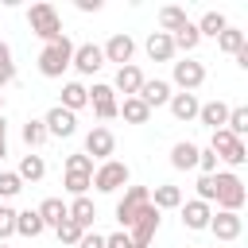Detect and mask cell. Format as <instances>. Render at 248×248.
<instances>
[{
	"mask_svg": "<svg viewBox=\"0 0 248 248\" xmlns=\"http://www.w3.org/2000/svg\"><path fill=\"white\" fill-rule=\"evenodd\" d=\"M0 108H4V93H0Z\"/></svg>",
	"mask_w": 248,
	"mask_h": 248,
	"instance_id": "7dc6e473",
	"label": "cell"
},
{
	"mask_svg": "<svg viewBox=\"0 0 248 248\" xmlns=\"http://www.w3.org/2000/svg\"><path fill=\"white\" fill-rule=\"evenodd\" d=\"M66 217L78 221L81 229H93V221H97V205H93L89 198H74V202L66 205Z\"/></svg>",
	"mask_w": 248,
	"mask_h": 248,
	"instance_id": "7402d4cb",
	"label": "cell"
},
{
	"mask_svg": "<svg viewBox=\"0 0 248 248\" xmlns=\"http://www.w3.org/2000/svg\"><path fill=\"white\" fill-rule=\"evenodd\" d=\"M198 202L213 205V174H202V178H198Z\"/></svg>",
	"mask_w": 248,
	"mask_h": 248,
	"instance_id": "b9f144b4",
	"label": "cell"
},
{
	"mask_svg": "<svg viewBox=\"0 0 248 248\" xmlns=\"http://www.w3.org/2000/svg\"><path fill=\"white\" fill-rule=\"evenodd\" d=\"M147 58H151V62H170V58H174V43H170V35L151 31V35H147Z\"/></svg>",
	"mask_w": 248,
	"mask_h": 248,
	"instance_id": "ffe728a7",
	"label": "cell"
},
{
	"mask_svg": "<svg viewBox=\"0 0 248 248\" xmlns=\"http://www.w3.org/2000/svg\"><path fill=\"white\" fill-rule=\"evenodd\" d=\"M178 209H182V225H186V229H194V232L209 229V217H213V209H209L205 202H198V198H194V202H182Z\"/></svg>",
	"mask_w": 248,
	"mask_h": 248,
	"instance_id": "2e32d148",
	"label": "cell"
},
{
	"mask_svg": "<svg viewBox=\"0 0 248 248\" xmlns=\"http://www.w3.org/2000/svg\"><path fill=\"white\" fill-rule=\"evenodd\" d=\"M101 54H105V62H116V66H132V54H136V43H132V35H124V31H116L105 46H101Z\"/></svg>",
	"mask_w": 248,
	"mask_h": 248,
	"instance_id": "7c38bea8",
	"label": "cell"
},
{
	"mask_svg": "<svg viewBox=\"0 0 248 248\" xmlns=\"http://www.w3.org/2000/svg\"><path fill=\"white\" fill-rule=\"evenodd\" d=\"M116 116H124L128 124H147L151 120V108L140 97H124V105H116Z\"/></svg>",
	"mask_w": 248,
	"mask_h": 248,
	"instance_id": "603a6c76",
	"label": "cell"
},
{
	"mask_svg": "<svg viewBox=\"0 0 248 248\" xmlns=\"http://www.w3.org/2000/svg\"><path fill=\"white\" fill-rule=\"evenodd\" d=\"M19 190H23L19 174H16V170H0V198H16Z\"/></svg>",
	"mask_w": 248,
	"mask_h": 248,
	"instance_id": "f35d334b",
	"label": "cell"
},
{
	"mask_svg": "<svg viewBox=\"0 0 248 248\" xmlns=\"http://www.w3.org/2000/svg\"><path fill=\"white\" fill-rule=\"evenodd\" d=\"M213 202H217V209L240 213V205L248 202V190H244V182L232 170H217L213 174Z\"/></svg>",
	"mask_w": 248,
	"mask_h": 248,
	"instance_id": "6da1fadb",
	"label": "cell"
},
{
	"mask_svg": "<svg viewBox=\"0 0 248 248\" xmlns=\"http://www.w3.org/2000/svg\"><path fill=\"white\" fill-rule=\"evenodd\" d=\"M170 43H174V50H186V54H190V50H194V46L202 43V35H198V27H194V23L186 19V23H182V27H178V31L170 35Z\"/></svg>",
	"mask_w": 248,
	"mask_h": 248,
	"instance_id": "f546056e",
	"label": "cell"
},
{
	"mask_svg": "<svg viewBox=\"0 0 248 248\" xmlns=\"http://www.w3.org/2000/svg\"><path fill=\"white\" fill-rule=\"evenodd\" d=\"M105 248H132V236L120 229V232H112V236H105Z\"/></svg>",
	"mask_w": 248,
	"mask_h": 248,
	"instance_id": "ee69618b",
	"label": "cell"
},
{
	"mask_svg": "<svg viewBox=\"0 0 248 248\" xmlns=\"http://www.w3.org/2000/svg\"><path fill=\"white\" fill-rule=\"evenodd\" d=\"M151 205H155L159 213H163V209H178V205H182V190L170 186V182H163V186L151 190Z\"/></svg>",
	"mask_w": 248,
	"mask_h": 248,
	"instance_id": "d4e9b609",
	"label": "cell"
},
{
	"mask_svg": "<svg viewBox=\"0 0 248 248\" xmlns=\"http://www.w3.org/2000/svg\"><path fill=\"white\" fill-rule=\"evenodd\" d=\"M143 85V70L132 62V66H120L116 70V81H112V93H124V97H136Z\"/></svg>",
	"mask_w": 248,
	"mask_h": 248,
	"instance_id": "e0dca14e",
	"label": "cell"
},
{
	"mask_svg": "<svg viewBox=\"0 0 248 248\" xmlns=\"http://www.w3.org/2000/svg\"><path fill=\"white\" fill-rule=\"evenodd\" d=\"M112 151H116V136H112L108 128L97 124V128L85 132V155H89V159H101V163H105V159H112Z\"/></svg>",
	"mask_w": 248,
	"mask_h": 248,
	"instance_id": "9c48e42d",
	"label": "cell"
},
{
	"mask_svg": "<svg viewBox=\"0 0 248 248\" xmlns=\"http://www.w3.org/2000/svg\"><path fill=\"white\" fill-rule=\"evenodd\" d=\"M89 105H93L97 120H112L116 116V93H112V85H93L89 89Z\"/></svg>",
	"mask_w": 248,
	"mask_h": 248,
	"instance_id": "9a60e30c",
	"label": "cell"
},
{
	"mask_svg": "<svg viewBox=\"0 0 248 248\" xmlns=\"http://www.w3.org/2000/svg\"><path fill=\"white\" fill-rule=\"evenodd\" d=\"M190 248H194V244H190Z\"/></svg>",
	"mask_w": 248,
	"mask_h": 248,
	"instance_id": "f907efd6",
	"label": "cell"
},
{
	"mask_svg": "<svg viewBox=\"0 0 248 248\" xmlns=\"http://www.w3.org/2000/svg\"><path fill=\"white\" fill-rule=\"evenodd\" d=\"M128 178H132V170H128V163H120V159H105V163L93 167V186H97L101 194H116L120 186H128Z\"/></svg>",
	"mask_w": 248,
	"mask_h": 248,
	"instance_id": "277c9868",
	"label": "cell"
},
{
	"mask_svg": "<svg viewBox=\"0 0 248 248\" xmlns=\"http://www.w3.org/2000/svg\"><path fill=\"white\" fill-rule=\"evenodd\" d=\"M170 78H174V85H178L182 93H194V89H202V81H205V66L194 62V58H182V62H174Z\"/></svg>",
	"mask_w": 248,
	"mask_h": 248,
	"instance_id": "ba28073f",
	"label": "cell"
},
{
	"mask_svg": "<svg viewBox=\"0 0 248 248\" xmlns=\"http://www.w3.org/2000/svg\"><path fill=\"white\" fill-rule=\"evenodd\" d=\"M54 232H58V240H62V244H70V248H74V244L81 240V232H85V229H81L78 221H70V217H66V221H62Z\"/></svg>",
	"mask_w": 248,
	"mask_h": 248,
	"instance_id": "8d00e7d4",
	"label": "cell"
},
{
	"mask_svg": "<svg viewBox=\"0 0 248 248\" xmlns=\"http://www.w3.org/2000/svg\"><path fill=\"white\" fill-rule=\"evenodd\" d=\"M8 236H16V209L12 205H0V244Z\"/></svg>",
	"mask_w": 248,
	"mask_h": 248,
	"instance_id": "ab89813d",
	"label": "cell"
},
{
	"mask_svg": "<svg viewBox=\"0 0 248 248\" xmlns=\"http://www.w3.org/2000/svg\"><path fill=\"white\" fill-rule=\"evenodd\" d=\"M225 132H229V136H236V140H244V132H248V108H244V105H236V108H229V120H225Z\"/></svg>",
	"mask_w": 248,
	"mask_h": 248,
	"instance_id": "1f68e13d",
	"label": "cell"
},
{
	"mask_svg": "<svg viewBox=\"0 0 248 248\" xmlns=\"http://www.w3.org/2000/svg\"><path fill=\"white\" fill-rule=\"evenodd\" d=\"M147 202H151V190H147V186H128V190H124V198L116 202V221H120L124 232H128V225L136 221V213H140Z\"/></svg>",
	"mask_w": 248,
	"mask_h": 248,
	"instance_id": "52a82bcc",
	"label": "cell"
},
{
	"mask_svg": "<svg viewBox=\"0 0 248 248\" xmlns=\"http://www.w3.org/2000/svg\"><path fill=\"white\" fill-rule=\"evenodd\" d=\"M43 128H46V136H58V140H70L74 132H78V116L74 112H66L62 105H54L46 116H43Z\"/></svg>",
	"mask_w": 248,
	"mask_h": 248,
	"instance_id": "30bf717a",
	"label": "cell"
},
{
	"mask_svg": "<svg viewBox=\"0 0 248 248\" xmlns=\"http://www.w3.org/2000/svg\"><path fill=\"white\" fill-rule=\"evenodd\" d=\"M74 248H105V236H101V232H93V229H85V232H81V240H78Z\"/></svg>",
	"mask_w": 248,
	"mask_h": 248,
	"instance_id": "7bdbcfd3",
	"label": "cell"
},
{
	"mask_svg": "<svg viewBox=\"0 0 248 248\" xmlns=\"http://www.w3.org/2000/svg\"><path fill=\"white\" fill-rule=\"evenodd\" d=\"M23 143H27L31 151L46 143V128H43V120H27V124H23Z\"/></svg>",
	"mask_w": 248,
	"mask_h": 248,
	"instance_id": "e575fe53",
	"label": "cell"
},
{
	"mask_svg": "<svg viewBox=\"0 0 248 248\" xmlns=\"http://www.w3.org/2000/svg\"><path fill=\"white\" fill-rule=\"evenodd\" d=\"M182 23H186V12H182V8H174V4L159 8V31H163V35H174Z\"/></svg>",
	"mask_w": 248,
	"mask_h": 248,
	"instance_id": "f1b7e54d",
	"label": "cell"
},
{
	"mask_svg": "<svg viewBox=\"0 0 248 248\" xmlns=\"http://www.w3.org/2000/svg\"><path fill=\"white\" fill-rule=\"evenodd\" d=\"M78 74H97L101 66H105V54H101V46L97 43H81V46H74V62H70Z\"/></svg>",
	"mask_w": 248,
	"mask_h": 248,
	"instance_id": "4fadbf2b",
	"label": "cell"
},
{
	"mask_svg": "<svg viewBox=\"0 0 248 248\" xmlns=\"http://www.w3.org/2000/svg\"><path fill=\"white\" fill-rule=\"evenodd\" d=\"M198 170L202 174H217V155L209 147H198Z\"/></svg>",
	"mask_w": 248,
	"mask_h": 248,
	"instance_id": "60d3db41",
	"label": "cell"
},
{
	"mask_svg": "<svg viewBox=\"0 0 248 248\" xmlns=\"http://www.w3.org/2000/svg\"><path fill=\"white\" fill-rule=\"evenodd\" d=\"M170 167L174 170H194L198 167V143H186V140L174 143L170 147Z\"/></svg>",
	"mask_w": 248,
	"mask_h": 248,
	"instance_id": "cb8c5ba5",
	"label": "cell"
},
{
	"mask_svg": "<svg viewBox=\"0 0 248 248\" xmlns=\"http://www.w3.org/2000/svg\"><path fill=\"white\" fill-rule=\"evenodd\" d=\"M167 108H170V116L174 120H198V108H202V101L194 97V93H170V101H167Z\"/></svg>",
	"mask_w": 248,
	"mask_h": 248,
	"instance_id": "ac0fdd59",
	"label": "cell"
},
{
	"mask_svg": "<svg viewBox=\"0 0 248 248\" xmlns=\"http://www.w3.org/2000/svg\"><path fill=\"white\" fill-rule=\"evenodd\" d=\"M194 27H198V35H213V39H217V35H221V31L229 27V19H225L221 12H205V16H202V19L194 23Z\"/></svg>",
	"mask_w": 248,
	"mask_h": 248,
	"instance_id": "4dcf8cb0",
	"label": "cell"
},
{
	"mask_svg": "<svg viewBox=\"0 0 248 248\" xmlns=\"http://www.w3.org/2000/svg\"><path fill=\"white\" fill-rule=\"evenodd\" d=\"M159 209L147 202L140 213H136V221L128 225V236H132V244H143V248H151V240H155V232H159Z\"/></svg>",
	"mask_w": 248,
	"mask_h": 248,
	"instance_id": "8992f818",
	"label": "cell"
},
{
	"mask_svg": "<svg viewBox=\"0 0 248 248\" xmlns=\"http://www.w3.org/2000/svg\"><path fill=\"white\" fill-rule=\"evenodd\" d=\"M132 248H143V244H132Z\"/></svg>",
	"mask_w": 248,
	"mask_h": 248,
	"instance_id": "c3c4849f",
	"label": "cell"
},
{
	"mask_svg": "<svg viewBox=\"0 0 248 248\" xmlns=\"http://www.w3.org/2000/svg\"><path fill=\"white\" fill-rule=\"evenodd\" d=\"M244 43H248V39H244V31H236V27H225V31L217 35V46H221L225 54H236Z\"/></svg>",
	"mask_w": 248,
	"mask_h": 248,
	"instance_id": "d6a6232c",
	"label": "cell"
},
{
	"mask_svg": "<svg viewBox=\"0 0 248 248\" xmlns=\"http://www.w3.org/2000/svg\"><path fill=\"white\" fill-rule=\"evenodd\" d=\"M62 186H66L74 198H85V190L93 186V178H89V174H66V178H62Z\"/></svg>",
	"mask_w": 248,
	"mask_h": 248,
	"instance_id": "74e56055",
	"label": "cell"
},
{
	"mask_svg": "<svg viewBox=\"0 0 248 248\" xmlns=\"http://www.w3.org/2000/svg\"><path fill=\"white\" fill-rule=\"evenodd\" d=\"M43 229H46V225H43V217H39L35 209H16V232H19V236L31 240V236H39Z\"/></svg>",
	"mask_w": 248,
	"mask_h": 248,
	"instance_id": "4316f807",
	"label": "cell"
},
{
	"mask_svg": "<svg viewBox=\"0 0 248 248\" xmlns=\"http://www.w3.org/2000/svg\"><path fill=\"white\" fill-rule=\"evenodd\" d=\"M66 174H89V178H93V159H89L85 151L66 155Z\"/></svg>",
	"mask_w": 248,
	"mask_h": 248,
	"instance_id": "d590c367",
	"label": "cell"
},
{
	"mask_svg": "<svg viewBox=\"0 0 248 248\" xmlns=\"http://www.w3.org/2000/svg\"><path fill=\"white\" fill-rule=\"evenodd\" d=\"M198 120H202L209 132H217V128H225V120H229V105H225V101H205V105L198 108Z\"/></svg>",
	"mask_w": 248,
	"mask_h": 248,
	"instance_id": "d6986e66",
	"label": "cell"
},
{
	"mask_svg": "<svg viewBox=\"0 0 248 248\" xmlns=\"http://www.w3.org/2000/svg\"><path fill=\"white\" fill-rule=\"evenodd\" d=\"M209 151H213L217 159H225L229 167H244V163H248V147H244V140L229 136L225 128H217V132H213V143H209Z\"/></svg>",
	"mask_w": 248,
	"mask_h": 248,
	"instance_id": "5b68a950",
	"label": "cell"
},
{
	"mask_svg": "<svg viewBox=\"0 0 248 248\" xmlns=\"http://www.w3.org/2000/svg\"><path fill=\"white\" fill-rule=\"evenodd\" d=\"M8 155V120H4V112H0V159Z\"/></svg>",
	"mask_w": 248,
	"mask_h": 248,
	"instance_id": "f6af8a7d",
	"label": "cell"
},
{
	"mask_svg": "<svg viewBox=\"0 0 248 248\" xmlns=\"http://www.w3.org/2000/svg\"><path fill=\"white\" fill-rule=\"evenodd\" d=\"M35 213L43 217L46 229H58V225L66 221V202H62V198H43V205H39Z\"/></svg>",
	"mask_w": 248,
	"mask_h": 248,
	"instance_id": "484cf974",
	"label": "cell"
},
{
	"mask_svg": "<svg viewBox=\"0 0 248 248\" xmlns=\"http://www.w3.org/2000/svg\"><path fill=\"white\" fill-rule=\"evenodd\" d=\"M209 232H213L217 240H236V236L244 232V217H240V213H229V209H217V213L209 217Z\"/></svg>",
	"mask_w": 248,
	"mask_h": 248,
	"instance_id": "8fae6325",
	"label": "cell"
},
{
	"mask_svg": "<svg viewBox=\"0 0 248 248\" xmlns=\"http://www.w3.org/2000/svg\"><path fill=\"white\" fill-rule=\"evenodd\" d=\"M70 62H74V43L62 35V39H54V43L43 46V54H39V74H43V78H62V74L70 70Z\"/></svg>",
	"mask_w": 248,
	"mask_h": 248,
	"instance_id": "7a4b0ae2",
	"label": "cell"
},
{
	"mask_svg": "<svg viewBox=\"0 0 248 248\" xmlns=\"http://www.w3.org/2000/svg\"><path fill=\"white\" fill-rule=\"evenodd\" d=\"M16 81V62H12V46L0 39V89Z\"/></svg>",
	"mask_w": 248,
	"mask_h": 248,
	"instance_id": "836d02e7",
	"label": "cell"
},
{
	"mask_svg": "<svg viewBox=\"0 0 248 248\" xmlns=\"http://www.w3.org/2000/svg\"><path fill=\"white\" fill-rule=\"evenodd\" d=\"M16 174H19V182H39V178L46 174V163H43V155H35V151H31V155H23Z\"/></svg>",
	"mask_w": 248,
	"mask_h": 248,
	"instance_id": "83f0119b",
	"label": "cell"
},
{
	"mask_svg": "<svg viewBox=\"0 0 248 248\" xmlns=\"http://www.w3.org/2000/svg\"><path fill=\"white\" fill-rule=\"evenodd\" d=\"M0 248H8V244H0Z\"/></svg>",
	"mask_w": 248,
	"mask_h": 248,
	"instance_id": "681fc988",
	"label": "cell"
},
{
	"mask_svg": "<svg viewBox=\"0 0 248 248\" xmlns=\"http://www.w3.org/2000/svg\"><path fill=\"white\" fill-rule=\"evenodd\" d=\"M66 112H78V108H85L89 105V89L81 85V81H66L62 85V101H58Z\"/></svg>",
	"mask_w": 248,
	"mask_h": 248,
	"instance_id": "44dd1931",
	"label": "cell"
},
{
	"mask_svg": "<svg viewBox=\"0 0 248 248\" xmlns=\"http://www.w3.org/2000/svg\"><path fill=\"white\" fill-rule=\"evenodd\" d=\"M27 23H31V31L43 39V46H46V43H54V39H62V16H58V8H54V4H31Z\"/></svg>",
	"mask_w": 248,
	"mask_h": 248,
	"instance_id": "3957f363",
	"label": "cell"
},
{
	"mask_svg": "<svg viewBox=\"0 0 248 248\" xmlns=\"http://www.w3.org/2000/svg\"><path fill=\"white\" fill-rule=\"evenodd\" d=\"M136 97H140L147 108H159V105L170 101V81H163V78H143V85H140Z\"/></svg>",
	"mask_w": 248,
	"mask_h": 248,
	"instance_id": "5bb4252c",
	"label": "cell"
},
{
	"mask_svg": "<svg viewBox=\"0 0 248 248\" xmlns=\"http://www.w3.org/2000/svg\"><path fill=\"white\" fill-rule=\"evenodd\" d=\"M78 12H101V0H78Z\"/></svg>",
	"mask_w": 248,
	"mask_h": 248,
	"instance_id": "bcb514c9",
	"label": "cell"
}]
</instances>
